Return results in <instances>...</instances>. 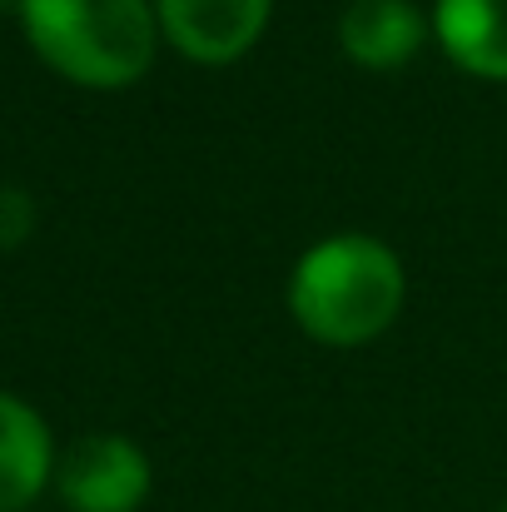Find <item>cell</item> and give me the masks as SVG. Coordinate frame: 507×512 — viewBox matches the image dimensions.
<instances>
[{
  "instance_id": "obj_1",
  "label": "cell",
  "mask_w": 507,
  "mask_h": 512,
  "mask_svg": "<svg viewBox=\"0 0 507 512\" xmlns=\"http://www.w3.org/2000/svg\"><path fill=\"white\" fill-rule=\"evenodd\" d=\"M408 299V274L378 234H329L289 274V314L314 343L363 348L383 339Z\"/></svg>"
},
{
  "instance_id": "obj_2",
  "label": "cell",
  "mask_w": 507,
  "mask_h": 512,
  "mask_svg": "<svg viewBox=\"0 0 507 512\" xmlns=\"http://www.w3.org/2000/svg\"><path fill=\"white\" fill-rule=\"evenodd\" d=\"M15 20L45 70L80 90H130L160 55L155 0H15Z\"/></svg>"
},
{
  "instance_id": "obj_3",
  "label": "cell",
  "mask_w": 507,
  "mask_h": 512,
  "mask_svg": "<svg viewBox=\"0 0 507 512\" xmlns=\"http://www.w3.org/2000/svg\"><path fill=\"white\" fill-rule=\"evenodd\" d=\"M150 488L155 463L125 433H85L55 463V493L70 512H140Z\"/></svg>"
},
{
  "instance_id": "obj_4",
  "label": "cell",
  "mask_w": 507,
  "mask_h": 512,
  "mask_svg": "<svg viewBox=\"0 0 507 512\" xmlns=\"http://www.w3.org/2000/svg\"><path fill=\"white\" fill-rule=\"evenodd\" d=\"M160 35L194 65H234L244 60L269 20L274 0H155Z\"/></svg>"
},
{
  "instance_id": "obj_5",
  "label": "cell",
  "mask_w": 507,
  "mask_h": 512,
  "mask_svg": "<svg viewBox=\"0 0 507 512\" xmlns=\"http://www.w3.org/2000/svg\"><path fill=\"white\" fill-rule=\"evenodd\" d=\"M433 20L418 0H348L338 15V50L358 70H403L428 45Z\"/></svg>"
},
{
  "instance_id": "obj_6",
  "label": "cell",
  "mask_w": 507,
  "mask_h": 512,
  "mask_svg": "<svg viewBox=\"0 0 507 512\" xmlns=\"http://www.w3.org/2000/svg\"><path fill=\"white\" fill-rule=\"evenodd\" d=\"M55 438L35 403L0 388V512H25L55 488Z\"/></svg>"
},
{
  "instance_id": "obj_7",
  "label": "cell",
  "mask_w": 507,
  "mask_h": 512,
  "mask_svg": "<svg viewBox=\"0 0 507 512\" xmlns=\"http://www.w3.org/2000/svg\"><path fill=\"white\" fill-rule=\"evenodd\" d=\"M433 40L473 80L507 85V0H433Z\"/></svg>"
},
{
  "instance_id": "obj_8",
  "label": "cell",
  "mask_w": 507,
  "mask_h": 512,
  "mask_svg": "<svg viewBox=\"0 0 507 512\" xmlns=\"http://www.w3.org/2000/svg\"><path fill=\"white\" fill-rule=\"evenodd\" d=\"M35 229V199L15 184H0V254L20 249Z\"/></svg>"
},
{
  "instance_id": "obj_9",
  "label": "cell",
  "mask_w": 507,
  "mask_h": 512,
  "mask_svg": "<svg viewBox=\"0 0 507 512\" xmlns=\"http://www.w3.org/2000/svg\"><path fill=\"white\" fill-rule=\"evenodd\" d=\"M498 512H507V503H503V508H498Z\"/></svg>"
}]
</instances>
